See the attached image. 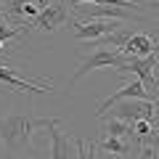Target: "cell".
Wrapping results in <instances>:
<instances>
[{"label":"cell","mask_w":159,"mask_h":159,"mask_svg":"<svg viewBox=\"0 0 159 159\" xmlns=\"http://www.w3.org/2000/svg\"><path fill=\"white\" fill-rule=\"evenodd\" d=\"M58 122L61 119L58 117H51V122H48V135H51V159H77V151H74V138L64 135L61 130H58Z\"/></svg>","instance_id":"10"},{"label":"cell","mask_w":159,"mask_h":159,"mask_svg":"<svg viewBox=\"0 0 159 159\" xmlns=\"http://www.w3.org/2000/svg\"><path fill=\"white\" fill-rule=\"evenodd\" d=\"M96 143V148H101V151H106L109 157H127L133 148L130 138H117V135H101Z\"/></svg>","instance_id":"12"},{"label":"cell","mask_w":159,"mask_h":159,"mask_svg":"<svg viewBox=\"0 0 159 159\" xmlns=\"http://www.w3.org/2000/svg\"><path fill=\"white\" fill-rule=\"evenodd\" d=\"M148 141H151V148H154V151H159V127H154V133H151Z\"/></svg>","instance_id":"16"},{"label":"cell","mask_w":159,"mask_h":159,"mask_svg":"<svg viewBox=\"0 0 159 159\" xmlns=\"http://www.w3.org/2000/svg\"><path fill=\"white\" fill-rule=\"evenodd\" d=\"M119 53L125 56H133V58H141V56H148V53H159V40L154 34H146V32H127L125 43L119 45Z\"/></svg>","instance_id":"9"},{"label":"cell","mask_w":159,"mask_h":159,"mask_svg":"<svg viewBox=\"0 0 159 159\" xmlns=\"http://www.w3.org/2000/svg\"><path fill=\"white\" fill-rule=\"evenodd\" d=\"M101 125H103V135H117V138H133V125L122 122L117 117L101 114Z\"/></svg>","instance_id":"13"},{"label":"cell","mask_w":159,"mask_h":159,"mask_svg":"<svg viewBox=\"0 0 159 159\" xmlns=\"http://www.w3.org/2000/svg\"><path fill=\"white\" fill-rule=\"evenodd\" d=\"M77 21H90V19H119V21H143L141 8H125V6H98V3H77L72 6Z\"/></svg>","instance_id":"3"},{"label":"cell","mask_w":159,"mask_h":159,"mask_svg":"<svg viewBox=\"0 0 159 159\" xmlns=\"http://www.w3.org/2000/svg\"><path fill=\"white\" fill-rule=\"evenodd\" d=\"M0 82L11 85L13 90H19V93H51L53 88H56V82H53V80H51V82H40V85L27 82V80H21L11 66H6V64H0Z\"/></svg>","instance_id":"11"},{"label":"cell","mask_w":159,"mask_h":159,"mask_svg":"<svg viewBox=\"0 0 159 159\" xmlns=\"http://www.w3.org/2000/svg\"><path fill=\"white\" fill-rule=\"evenodd\" d=\"M51 117H34V114H6L0 117V143L6 146L11 157L27 151L29 157H37V146L32 143V135L37 127H45Z\"/></svg>","instance_id":"1"},{"label":"cell","mask_w":159,"mask_h":159,"mask_svg":"<svg viewBox=\"0 0 159 159\" xmlns=\"http://www.w3.org/2000/svg\"><path fill=\"white\" fill-rule=\"evenodd\" d=\"M74 146H77V159H96V143L85 141V138H74Z\"/></svg>","instance_id":"14"},{"label":"cell","mask_w":159,"mask_h":159,"mask_svg":"<svg viewBox=\"0 0 159 159\" xmlns=\"http://www.w3.org/2000/svg\"><path fill=\"white\" fill-rule=\"evenodd\" d=\"M0 19H6V13H3V8H0Z\"/></svg>","instance_id":"18"},{"label":"cell","mask_w":159,"mask_h":159,"mask_svg":"<svg viewBox=\"0 0 159 159\" xmlns=\"http://www.w3.org/2000/svg\"><path fill=\"white\" fill-rule=\"evenodd\" d=\"M3 51H11V48H8L6 43H3V40H0V53H3Z\"/></svg>","instance_id":"17"},{"label":"cell","mask_w":159,"mask_h":159,"mask_svg":"<svg viewBox=\"0 0 159 159\" xmlns=\"http://www.w3.org/2000/svg\"><path fill=\"white\" fill-rule=\"evenodd\" d=\"M157 69H159L157 53H148V56H141V58L127 56L125 64L117 69V74L130 72L133 77H138V80L143 82V88H146V90H151L154 96H159V77H157Z\"/></svg>","instance_id":"4"},{"label":"cell","mask_w":159,"mask_h":159,"mask_svg":"<svg viewBox=\"0 0 159 159\" xmlns=\"http://www.w3.org/2000/svg\"><path fill=\"white\" fill-rule=\"evenodd\" d=\"M125 53H119V48H111V45H103V43H96V48H93L90 56L80 58L77 64V72H74L72 77V85L74 82H80V80L85 77L88 72H96V69L101 66H111V69H119L122 64H125Z\"/></svg>","instance_id":"2"},{"label":"cell","mask_w":159,"mask_h":159,"mask_svg":"<svg viewBox=\"0 0 159 159\" xmlns=\"http://www.w3.org/2000/svg\"><path fill=\"white\" fill-rule=\"evenodd\" d=\"M122 98H143V101H154L157 96H154L151 90H146V88H143V82H141L138 77H133V80H127V82L119 88L117 93H111L106 101L98 103V117H101V114H106L109 106H111V103H117V101H122Z\"/></svg>","instance_id":"8"},{"label":"cell","mask_w":159,"mask_h":159,"mask_svg":"<svg viewBox=\"0 0 159 159\" xmlns=\"http://www.w3.org/2000/svg\"><path fill=\"white\" fill-rule=\"evenodd\" d=\"M135 3H148V0H135Z\"/></svg>","instance_id":"19"},{"label":"cell","mask_w":159,"mask_h":159,"mask_svg":"<svg viewBox=\"0 0 159 159\" xmlns=\"http://www.w3.org/2000/svg\"><path fill=\"white\" fill-rule=\"evenodd\" d=\"M138 8H148L151 16H159V0H148V3H138Z\"/></svg>","instance_id":"15"},{"label":"cell","mask_w":159,"mask_h":159,"mask_svg":"<svg viewBox=\"0 0 159 159\" xmlns=\"http://www.w3.org/2000/svg\"><path fill=\"white\" fill-rule=\"evenodd\" d=\"M111 117L122 119V122H135V119H151L154 101H143V98H122V101L111 103Z\"/></svg>","instance_id":"7"},{"label":"cell","mask_w":159,"mask_h":159,"mask_svg":"<svg viewBox=\"0 0 159 159\" xmlns=\"http://www.w3.org/2000/svg\"><path fill=\"white\" fill-rule=\"evenodd\" d=\"M69 21V0H48V6L29 21L34 32H56Z\"/></svg>","instance_id":"5"},{"label":"cell","mask_w":159,"mask_h":159,"mask_svg":"<svg viewBox=\"0 0 159 159\" xmlns=\"http://www.w3.org/2000/svg\"><path fill=\"white\" fill-rule=\"evenodd\" d=\"M72 27H74V37L82 40V43H101L103 37L114 34L122 21L119 19H90V21H77L72 19Z\"/></svg>","instance_id":"6"}]
</instances>
